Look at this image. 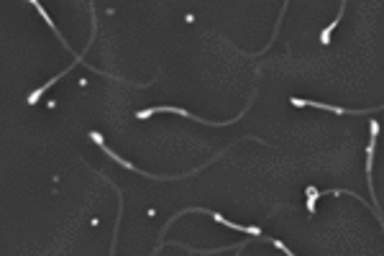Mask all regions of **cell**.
<instances>
[{
	"instance_id": "obj_3",
	"label": "cell",
	"mask_w": 384,
	"mask_h": 256,
	"mask_svg": "<svg viewBox=\"0 0 384 256\" xmlns=\"http://www.w3.org/2000/svg\"><path fill=\"white\" fill-rule=\"evenodd\" d=\"M369 131H371L374 139H377V133H379V123H377V121H371V123H369Z\"/></svg>"
},
{
	"instance_id": "obj_2",
	"label": "cell",
	"mask_w": 384,
	"mask_h": 256,
	"mask_svg": "<svg viewBox=\"0 0 384 256\" xmlns=\"http://www.w3.org/2000/svg\"><path fill=\"white\" fill-rule=\"evenodd\" d=\"M305 195H308V198H305V208H308V213L312 215V213H315V202H318L320 192L315 190V187H308V192H305Z\"/></svg>"
},
{
	"instance_id": "obj_1",
	"label": "cell",
	"mask_w": 384,
	"mask_h": 256,
	"mask_svg": "<svg viewBox=\"0 0 384 256\" xmlns=\"http://www.w3.org/2000/svg\"><path fill=\"white\" fill-rule=\"evenodd\" d=\"M343 11H346V3H341V13H338V18H333V21H330V23H328L326 28H323V34H320V41H323V44H328V41H330V34L336 31L338 21L343 18Z\"/></svg>"
}]
</instances>
